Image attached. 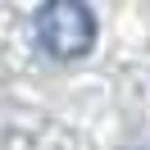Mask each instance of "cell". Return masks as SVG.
Segmentation results:
<instances>
[{"instance_id":"6da1fadb","label":"cell","mask_w":150,"mask_h":150,"mask_svg":"<svg viewBox=\"0 0 150 150\" xmlns=\"http://www.w3.org/2000/svg\"><path fill=\"white\" fill-rule=\"evenodd\" d=\"M37 41L50 59H82L96 46V14L82 0H46L37 9Z\"/></svg>"}]
</instances>
